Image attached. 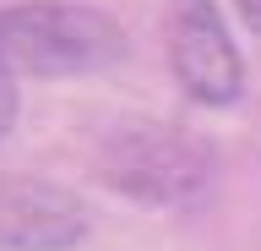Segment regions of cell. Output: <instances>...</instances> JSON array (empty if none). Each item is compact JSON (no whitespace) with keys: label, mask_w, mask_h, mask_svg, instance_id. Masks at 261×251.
<instances>
[{"label":"cell","mask_w":261,"mask_h":251,"mask_svg":"<svg viewBox=\"0 0 261 251\" xmlns=\"http://www.w3.org/2000/svg\"><path fill=\"white\" fill-rule=\"evenodd\" d=\"M125 60V33L109 11L76 0H22L0 11V66L28 77H87Z\"/></svg>","instance_id":"6da1fadb"},{"label":"cell","mask_w":261,"mask_h":251,"mask_svg":"<svg viewBox=\"0 0 261 251\" xmlns=\"http://www.w3.org/2000/svg\"><path fill=\"white\" fill-rule=\"evenodd\" d=\"M207 169H212L207 142L179 126H163V120L120 126L98 148V180L130 202H147V208L196 197L207 186Z\"/></svg>","instance_id":"7a4b0ae2"},{"label":"cell","mask_w":261,"mask_h":251,"mask_svg":"<svg viewBox=\"0 0 261 251\" xmlns=\"http://www.w3.org/2000/svg\"><path fill=\"white\" fill-rule=\"evenodd\" d=\"M169 66L196 104H234L245 93V60L212 0H185L169 22Z\"/></svg>","instance_id":"3957f363"},{"label":"cell","mask_w":261,"mask_h":251,"mask_svg":"<svg viewBox=\"0 0 261 251\" xmlns=\"http://www.w3.org/2000/svg\"><path fill=\"white\" fill-rule=\"evenodd\" d=\"M87 235V208L65 186L0 169V251H65Z\"/></svg>","instance_id":"277c9868"},{"label":"cell","mask_w":261,"mask_h":251,"mask_svg":"<svg viewBox=\"0 0 261 251\" xmlns=\"http://www.w3.org/2000/svg\"><path fill=\"white\" fill-rule=\"evenodd\" d=\"M11 120H16V77L0 66V136L11 131Z\"/></svg>","instance_id":"5b68a950"},{"label":"cell","mask_w":261,"mask_h":251,"mask_svg":"<svg viewBox=\"0 0 261 251\" xmlns=\"http://www.w3.org/2000/svg\"><path fill=\"white\" fill-rule=\"evenodd\" d=\"M234 11H240V22L250 33H261V0H234Z\"/></svg>","instance_id":"8992f818"}]
</instances>
